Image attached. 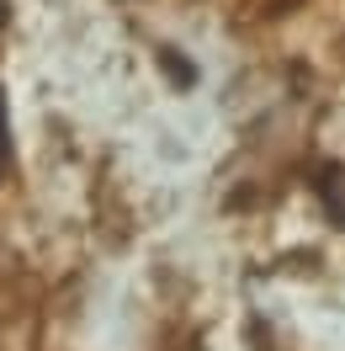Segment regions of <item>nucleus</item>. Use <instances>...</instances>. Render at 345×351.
<instances>
[{
  "label": "nucleus",
  "instance_id": "1",
  "mask_svg": "<svg viewBox=\"0 0 345 351\" xmlns=\"http://www.w3.org/2000/svg\"><path fill=\"white\" fill-rule=\"evenodd\" d=\"M0 160H5V128H0Z\"/></svg>",
  "mask_w": 345,
  "mask_h": 351
}]
</instances>
